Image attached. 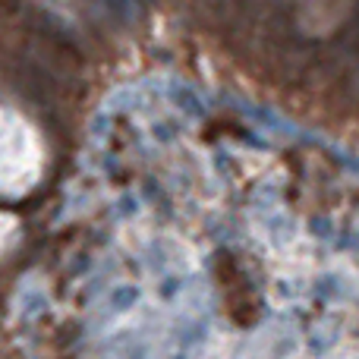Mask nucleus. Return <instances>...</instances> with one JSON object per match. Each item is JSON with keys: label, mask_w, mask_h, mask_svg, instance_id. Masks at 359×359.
Returning a JSON list of instances; mask_svg holds the SVG:
<instances>
[{"label": "nucleus", "mask_w": 359, "mask_h": 359, "mask_svg": "<svg viewBox=\"0 0 359 359\" xmlns=\"http://www.w3.org/2000/svg\"><path fill=\"white\" fill-rule=\"evenodd\" d=\"M69 217L88 359H359V151L177 73L95 114Z\"/></svg>", "instance_id": "nucleus-1"}, {"label": "nucleus", "mask_w": 359, "mask_h": 359, "mask_svg": "<svg viewBox=\"0 0 359 359\" xmlns=\"http://www.w3.org/2000/svg\"><path fill=\"white\" fill-rule=\"evenodd\" d=\"M44 151L29 120L0 101V196L22 198L41 180Z\"/></svg>", "instance_id": "nucleus-2"}, {"label": "nucleus", "mask_w": 359, "mask_h": 359, "mask_svg": "<svg viewBox=\"0 0 359 359\" xmlns=\"http://www.w3.org/2000/svg\"><path fill=\"white\" fill-rule=\"evenodd\" d=\"M13 233H16V221H13L6 211H0V249L13 240Z\"/></svg>", "instance_id": "nucleus-3"}]
</instances>
